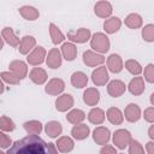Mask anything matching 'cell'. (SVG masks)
<instances>
[{
  "label": "cell",
  "mask_w": 154,
  "mask_h": 154,
  "mask_svg": "<svg viewBox=\"0 0 154 154\" xmlns=\"http://www.w3.org/2000/svg\"><path fill=\"white\" fill-rule=\"evenodd\" d=\"M109 46H111L109 38L107 37L106 34H103V32L93 34V36L90 38V47L93 48L94 52H96L99 54H103V53L108 52Z\"/></svg>",
  "instance_id": "2"
},
{
  "label": "cell",
  "mask_w": 154,
  "mask_h": 154,
  "mask_svg": "<svg viewBox=\"0 0 154 154\" xmlns=\"http://www.w3.org/2000/svg\"><path fill=\"white\" fill-rule=\"evenodd\" d=\"M45 132L51 138H58V136L61 135V132H63V126L59 122L51 120L45 125Z\"/></svg>",
  "instance_id": "26"
},
{
  "label": "cell",
  "mask_w": 154,
  "mask_h": 154,
  "mask_svg": "<svg viewBox=\"0 0 154 154\" xmlns=\"http://www.w3.org/2000/svg\"><path fill=\"white\" fill-rule=\"evenodd\" d=\"M106 117L113 125H120L124 122V113L118 107H109L106 112Z\"/></svg>",
  "instance_id": "23"
},
{
  "label": "cell",
  "mask_w": 154,
  "mask_h": 154,
  "mask_svg": "<svg viewBox=\"0 0 154 154\" xmlns=\"http://www.w3.org/2000/svg\"><path fill=\"white\" fill-rule=\"evenodd\" d=\"M1 36H2L4 42H6L7 45H10L11 47H13V48L19 47L20 41H19L18 36L14 34V31H13V29H12V28L5 26V28L1 30Z\"/></svg>",
  "instance_id": "19"
},
{
  "label": "cell",
  "mask_w": 154,
  "mask_h": 154,
  "mask_svg": "<svg viewBox=\"0 0 154 154\" xmlns=\"http://www.w3.org/2000/svg\"><path fill=\"white\" fill-rule=\"evenodd\" d=\"M18 11H19V14L26 20H35V19H37L40 17L38 10H36L34 6L25 5V6H22Z\"/></svg>",
  "instance_id": "30"
},
{
  "label": "cell",
  "mask_w": 154,
  "mask_h": 154,
  "mask_svg": "<svg viewBox=\"0 0 154 154\" xmlns=\"http://www.w3.org/2000/svg\"><path fill=\"white\" fill-rule=\"evenodd\" d=\"M124 117L128 122L130 123H136L140 120V118L142 117V112H141V108L136 103H129L125 109H124Z\"/></svg>",
  "instance_id": "14"
},
{
  "label": "cell",
  "mask_w": 154,
  "mask_h": 154,
  "mask_svg": "<svg viewBox=\"0 0 154 154\" xmlns=\"http://www.w3.org/2000/svg\"><path fill=\"white\" fill-rule=\"evenodd\" d=\"M0 129L4 132H11L16 129V124L11 118H8L6 116H1V118H0Z\"/></svg>",
  "instance_id": "36"
},
{
  "label": "cell",
  "mask_w": 154,
  "mask_h": 154,
  "mask_svg": "<svg viewBox=\"0 0 154 154\" xmlns=\"http://www.w3.org/2000/svg\"><path fill=\"white\" fill-rule=\"evenodd\" d=\"M112 12H113V7L109 1H105V0L97 1L94 6V13L100 18L108 19L111 17Z\"/></svg>",
  "instance_id": "10"
},
{
  "label": "cell",
  "mask_w": 154,
  "mask_h": 154,
  "mask_svg": "<svg viewBox=\"0 0 154 154\" xmlns=\"http://www.w3.org/2000/svg\"><path fill=\"white\" fill-rule=\"evenodd\" d=\"M146 152L147 154H154V141H149L146 143Z\"/></svg>",
  "instance_id": "44"
},
{
  "label": "cell",
  "mask_w": 154,
  "mask_h": 154,
  "mask_svg": "<svg viewBox=\"0 0 154 154\" xmlns=\"http://www.w3.org/2000/svg\"><path fill=\"white\" fill-rule=\"evenodd\" d=\"M55 146H57V149L60 153H70L75 148V142L69 136H61V137H59L57 140Z\"/></svg>",
  "instance_id": "22"
},
{
  "label": "cell",
  "mask_w": 154,
  "mask_h": 154,
  "mask_svg": "<svg viewBox=\"0 0 154 154\" xmlns=\"http://www.w3.org/2000/svg\"><path fill=\"white\" fill-rule=\"evenodd\" d=\"M29 78H30V81L32 83H35L37 85H42L48 79V75H47L45 69H42V67H34L29 72Z\"/></svg>",
  "instance_id": "18"
},
{
  "label": "cell",
  "mask_w": 154,
  "mask_h": 154,
  "mask_svg": "<svg viewBox=\"0 0 154 154\" xmlns=\"http://www.w3.org/2000/svg\"><path fill=\"white\" fill-rule=\"evenodd\" d=\"M122 26V20L119 17H109L103 23V29L107 34H114L117 32Z\"/></svg>",
  "instance_id": "29"
},
{
  "label": "cell",
  "mask_w": 154,
  "mask_h": 154,
  "mask_svg": "<svg viewBox=\"0 0 154 154\" xmlns=\"http://www.w3.org/2000/svg\"><path fill=\"white\" fill-rule=\"evenodd\" d=\"M85 119V113L79 109V108H73L71 109L67 116H66V120L73 125H78V124H82V122Z\"/></svg>",
  "instance_id": "31"
},
{
  "label": "cell",
  "mask_w": 154,
  "mask_h": 154,
  "mask_svg": "<svg viewBox=\"0 0 154 154\" xmlns=\"http://www.w3.org/2000/svg\"><path fill=\"white\" fill-rule=\"evenodd\" d=\"M63 63V55L61 52L58 48H52L46 58V64L49 69H58L61 66Z\"/></svg>",
  "instance_id": "13"
},
{
  "label": "cell",
  "mask_w": 154,
  "mask_h": 154,
  "mask_svg": "<svg viewBox=\"0 0 154 154\" xmlns=\"http://www.w3.org/2000/svg\"><path fill=\"white\" fill-rule=\"evenodd\" d=\"M149 100H150V103L154 106V91L150 94V97H149Z\"/></svg>",
  "instance_id": "46"
},
{
  "label": "cell",
  "mask_w": 154,
  "mask_h": 154,
  "mask_svg": "<svg viewBox=\"0 0 154 154\" xmlns=\"http://www.w3.org/2000/svg\"><path fill=\"white\" fill-rule=\"evenodd\" d=\"M100 154H118V153L116 150V147L109 146V144H105L100 149Z\"/></svg>",
  "instance_id": "43"
},
{
  "label": "cell",
  "mask_w": 154,
  "mask_h": 154,
  "mask_svg": "<svg viewBox=\"0 0 154 154\" xmlns=\"http://www.w3.org/2000/svg\"><path fill=\"white\" fill-rule=\"evenodd\" d=\"M7 154H58V149L54 143L46 142L37 135H28L13 142Z\"/></svg>",
  "instance_id": "1"
},
{
  "label": "cell",
  "mask_w": 154,
  "mask_h": 154,
  "mask_svg": "<svg viewBox=\"0 0 154 154\" xmlns=\"http://www.w3.org/2000/svg\"><path fill=\"white\" fill-rule=\"evenodd\" d=\"M125 69H126L131 75H134V76H140L141 72L143 71L141 64H140L137 60H135V59H129V60H126V61H125Z\"/></svg>",
  "instance_id": "35"
},
{
  "label": "cell",
  "mask_w": 154,
  "mask_h": 154,
  "mask_svg": "<svg viewBox=\"0 0 154 154\" xmlns=\"http://www.w3.org/2000/svg\"><path fill=\"white\" fill-rule=\"evenodd\" d=\"M124 23L129 29H140L143 24V19L138 13H130L126 16Z\"/></svg>",
  "instance_id": "32"
},
{
  "label": "cell",
  "mask_w": 154,
  "mask_h": 154,
  "mask_svg": "<svg viewBox=\"0 0 154 154\" xmlns=\"http://www.w3.org/2000/svg\"><path fill=\"white\" fill-rule=\"evenodd\" d=\"M143 77L147 82L154 83V64H148L143 70Z\"/></svg>",
  "instance_id": "40"
},
{
  "label": "cell",
  "mask_w": 154,
  "mask_h": 154,
  "mask_svg": "<svg viewBox=\"0 0 154 154\" xmlns=\"http://www.w3.org/2000/svg\"><path fill=\"white\" fill-rule=\"evenodd\" d=\"M83 63L89 67H96L101 66L105 63V57L102 54H99L91 49H88L83 53Z\"/></svg>",
  "instance_id": "6"
},
{
  "label": "cell",
  "mask_w": 154,
  "mask_h": 154,
  "mask_svg": "<svg viewBox=\"0 0 154 154\" xmlns=\"http://www.w3.org/2000/svg\"><path fill=\"white\" fill-rule=\"evenodd\" d=\"M10 71L13 72L19 79H24L28 75V65L23 60H13L8 65Z\"/></svg>",
  "instance_id": "16"
},
{
  "label": "cell",
  "mask_w": 154,
  "mask_h": 154,
  "mask_svg": "<svg viewBox=\"0 0 154 154\" xmlns=\"http://www.w3.org/2000/svg\"><path fill=\"white\" fill-rule=\"evenodd\" d=\"M90 134V129L87 124H78V125H75L72 129H71V135L75 140L77 141H83L85 140Z\"/></svg>",
  "instance_id": "24"
},
{
  "label": "cell",
  "mask_w": 154,
  "mask_h": 154,
  "mask_svg": "<svg viewBox=\"0 0 154 154\" xmlns=\"http://www.w3.org/2000/svg\"><path fill=\"white\" fill-rule=\"evenodd\" d=\"M70 81H71V84H72L75 88L82 89V88L87 87L89 79H88V76H87L84 72H82V71H76V72H73V73L71 75Z\"/></svg>",
  "instance_id": "27"
},
{
  "label": "cell",
  "mask_w": 154,
  "mask_h": 154,
  "mask_svg": "<svg viewBox=\"0 0 154 154\" xmlns=\"http://www.w3.org/2000/svg\"><path fill=\"white\" fill-rule=\"evenodd\" d=\"M66 37L72 43L73 42H76V43H84V42H87L88 40L91 38V32L87 28H79L76 31H69L66 34Z\"/></svg>",
  "instance_id": "4"
},
{
  "label": "cell",
  "mask_w": 154,
  "mask_h": 154,
  "mask_svg": "<svg viewBox=\"0 0 154 154\" xmlns=\"http://www.w3.org/2000/svg\"><path fill=\"white\" fill-rule=\"evenodd\" d=\"M144 89H146L144 78L141 77V76L134 77V78L129 82V84H128V90H129L132 95H135V96H138V95L143 94Z\"/></svg>",
  "instance_id": "15"
},
{
  "label": "cell",
  "mask_w": 154,
  "mask_h": 154,
  "mask_svg": "<svg viewBox=\"0 0 154 154\" xmlns=\"http://www.w3.org/2000/svg\"><path fill=\"white\" fill-rule=\"evenodd\" d=\"M129 154H146V153H144L143 146L138 141L131 140V142L129 144Z\"/></svg>",
  "instance_id": "39"
},
{
  "label": "cell",
  "mask_w": 154,
  "mask_h": 154,
  "mask_svg": "<svg viewBox=\"0 0 154 154\" xmlns=\"http://www.w3.org/2000/svg\"><path fill=\"white\" fill-rule=\"evenodd\" d=\"M0 76H1L2 82L7 83V84L17 85V84H19V82H20V79H19L13 72H11V71H2Z\"/></svg>",
  "instance_id": "37"
},
{
  "label": "cell",
  "mask_w": 154,
  "mask_h": 154,
  "mask_svg": "<svg viewBox=\"0 0 154 154\" xmlns=\"http://www.w3.org/2000/svg\"><path fill=\"white\" fill-rule=\"evenodd\" d=\"M109 77H108V70L106 66L101 65L99 67H96L93 72H91V81L96 87H101L105 85L108 82Z\"/></svg>",
  "instance_id": "7"
},
{
  "label": "cell",
  "mask_w": 154,
  "mask_h": 154,
  "mask_svg": "<svg viewBox=\"0 0 154 154\" xmlns=\"http://www.w3.org/2000/svg\"><path fill=\"white\" fill-rule=\"evenodd\" d=\"M111 138V131L106 126H97L93 130V140L96 144L105 146Z\"/></svg>",
  "instance_id": "9"
},
{
  "label": "cell",
  "mask_w": 154,
  "mask_h": 154,
  "mask_svg": "<svg viewBox=\"0 0 154 154\" xmlns=\"http://www.w3.org/2000/svg\"><path fill=\"white\" fill-rule=\"evenodd\" d=\"M47 58V52L42 46H37L34 48V51H31L26 58V61L32 65V66H38L41 65L43 61H46Z\"/></svg>",
  "instance_id": "5"
},
{
  "label": "cell",
  "mask_w": 154,
  "mask_h": 154,
  "mask_svg": "<svg viewBox=\"0 0 154 154\" xmlns=\"http://www.w3.org/2000/svg\"><path fill=\"white\" fill-rule=\"evenodd\" d=\"M107 69L113 73H119L124 69V63H123L122 57L116 53L111 54L107 58Z\"/></svg>",
  "instance_id": "17"
},
{
  "label": "cell",
  "mask_w": 154,
  "mask_h": 154,
  "mask_svg": "<svg viewBox=\"0 0 154 154\" xmlns=\"http://www.w3.org/2000/svg\"><path fill=\"white\" fill-rule=\"evenodd\" d=\"M83 101L88 106H96L100 101V91L96 88H87L83 93Z\"/></svg>",
  "instance_id": "20"
},
{
  "label": "cell",
  "mask_w": 154,
  "mask_h": 154,
  "mask_svg": "<svg viewBox=\"0 0 154 154\" xmlns=\"http://www.w3.org/2000/svg\"><path fill=\"white\" fill-rule=\"evenodd\" d=\"M105 118H106V114H105V111L99 108V107H94L89 111L88 113V120L94 124V125H100L105 122Z\"/></svg>",
  "instance_id": "28"
},
{
  "label": "cell",
  "mask_w": 154,
  "mask_h": 154,
  "mask_svg": "<svg viewBox=\"0 0 154 154\" xmlns=\"http://www.w3.org/2000/svg\"><path fill=\"white\" fill-rule=\"evenodd\" d=\"M24 130L29 135H40L42 131V124L38 120H29L23 124Z\"/></svg>",
  "instance_id": "34"
},
{
  "label": "cell",
  "mask_w": 154,
  "mask_h": 154,
  "mask_svg": "<svg viewBox=\"0 0 154 154\" xmlns=\"http://www.w3.org/2000/svg\"><path fill=\"white\" fill-rule=\"evenodd\" d=\"M0 154H7V153H5V152H0Z\"/></svg>",
  "instance_id": "47"
},
{
  "label": "cell",
  "mask_w": 154,
  "mask_h": 154,
  "mask_svg": "<svg viewBox=\"0 0 154 154\" xmlns=\"http://www.w3.org/2000/svg\"><path fill=\"white\" fill-rule=\"evenodd\" d=\"M65 89V82L61 78H52L48 81V83L45 87V91L48 95L57 96L60 95Z\"/></svg>",
  "instance_id": "8"
},
{
  "label": "cell",
  "mask_w": 154,
  "mask_h": 154,
  "mask_svg": "<svg viewBox=\"0 0 154 154\" xmlns=\"http://www.w3.org/2000/svg\"><path fill=\"white\" fill-rule=\"evenodd\" d=\"M113 144L116 146V148L118 149H125L126 147H129L132 137L130 131H128L126 129H118L113 132Z\"/></svg>",
  "instance_id": "3"
},
{
  "label": "cell",
  "mask_w": 154,
  "mask_h": 154,
  "mask_svg": "<svg viewBox=\"0 0 154 154\" xmlns=\"http://www.w3.org/2000/svg\"><path fill=\"white\" fill-rule=\"evenodd\" d=\"M148 136H149V138L152 141H154V124L149 126V129H148Z\"/></svg>",
  "instance_id": "45"
},
{
  "label": "cell",
  "mask_w": 154,
  "mask_h": 154,
  "mask_svg": "<svg viewBox=\"0 0 154 154\" xmlns=\"http://www.w3.org/2000/svg\"><path fill=\"white\" fill-rule=\"evenodd\" d=\"M126 88L128 87L125 85V83L123 81H120V79H113L107 85V93L112 97H119V96H122L125 93Z\"/></svg>",
  "instance_id": "12"
},
{
  "label": "cell",
  "mask_w": 154,
  "mask_h": 154,
  "mask_svg": "<svg viewBox=\"0 0 154 154\" xmlns=\"http://www.w3.org/2000/svg\"><path fill=\"white\" fill-rule=\"evenodd\" d=\"M49 35H51V40L53 45H59L65 40V35L60 31V29L54 23L49 24Z\"/></svg>",
  "instance_id": "33"
},
{
  "label": "cell",
  "mask_w": 154,
  "mask_h": 154,
  "mask_svg": "<svg viewBox=\"0 0 154 154\" xmlns=\"http://www.w3.org/2000/svg\"><path fill=\"white\" fill-rule=\"evenodd\" d=\"M12 140L10 138V136H7L4 131L0 132V147L2 149H6V148H10L12 146Z\"/></svg>",
  "instance_id": "41"
},
{
  "label": "cell",
  "mask_w": 154,
  "mask_h": 154,
  "mask_svg": "<svg viewBox=\"0 0 154 154\" xmlns=\"http://www.w3.org/2000/svg\"><path fill=\"white\" fill-rule=\"evenodd\" d=\"M75 100L71 94H61L55 100V108L59 112H66L73 107Z\"/></svg>",
  "instance_id": "11"
},
{
  "label": "cell",
  "mask_w": 154,
  "mask_h": 154,
  "mask_svg": "<svg viewBox=\"0 0 154 154\" xmlns=\"http://www.w3.org/2000/svg\"><path fill=\"white\" fill-rule=\"evenodd\" d=\"M61 55L67 61H73L77 57V47L72 42H65L61 46Z\"/></svg>",
  "instance_id": "25"
},
{
  "label": "cell",
  "mask_w": 154,
  "mask_h": 154,
  "mask_svg": "<svg viewBox=\"0 0 154 154\" xmlns=\"http://www.w3.org/2000/svg\"><path fill=\"white\" fill-rule=\"evenodd\" d=\"M35 46H36V38L34 36L25 35L20 40V45L18 47V51H19L20 54L25 55V54H29L30 51H34Z\"/></svg>",
  "instance_id": "21"
},
{
  "label": "cell",
  "mask_w": 154,
  "mask_h": 154,
  "mask_svg": "<svg viewBox=\"0 0 154 154\" xmlns=\"http://www.w3.org/2000/svg\"><path fill=\"white\" fill-rule=\"evenodd\" d=\"M118 154H124V153H118Z\"/></svg>",
  "instance_id": "48"
},
{
  "label": "cell",
  "mask_w": 154,
  "mask_h": 154,
  "mask_svg": "<svg viewBox=\"0 0 154 154\" xmlns=\"http://www.w3.org/2000/svg\"><path fill=\"white\" fill-rule=\"evenodd\" d=\"M143 118H144L146 122L154 124V107H148V108H146L144 112H143Z\"/></svg>",
  "instance_id": "42"
},
{
  "label": "cell",
  "mask_w": 154,
  "mask_h": 154,
  "mask_svg": "<svg viewBox=\"0 0 154 154\" xmlns=\"http://www.w3.org/2000/svg\"><path fill=\"white\" fill-rule=\"evenodd\" d=\"M142 38L146 42L154 41V24H147L142 28Z\"/></svg>",
  "instance_id": "38"
}]
</instances>
